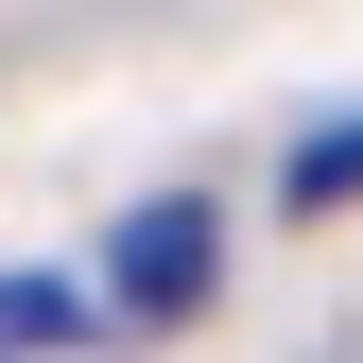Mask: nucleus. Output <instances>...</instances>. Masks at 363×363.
Returning <instances> with one entry per match:
<instances>
[{"label":"nucleus","instance_id":"nucleus-1","mask_svg":"<svg viewBox=\"0 0 363 363\" xmlns=\"http://www.w3.org/2000/svg\"><path fill=\"white\" fill-rule=\"evenodd\" d=\"M104 294L139 311V329H173V311L208 294V208H139V225H121V259H104Z\"/></svg>","mask_w":363,"mask_h":363},{"label":"nucleus","instance_id":"nucleus-3","mask_svg":"<svg viewBox=\"0 0 363 363\" xmlns=\"http://www.w3.org/2000/svg\"><path fill=\"white\" fill-rule=\"evenodd\" d=\"M52 329H69V294H52V277H0V363H18V346H52Z\"/></svg>","mask_w":363,"mask_h":363},{"label":"nucleus","instance_id":"nucleus-2","mask_svg":"<svg viewBox=\"0 0 363 363\" xmlns=\"http://www.w3.org/2000/svg\"><path fill=\"white\" fill-rule=\"evenodd\" d=\"M363 191V121H329V139H294V208H346Z\"/></svg>","mask_w":363,"mask_h":363}]
</instances>
